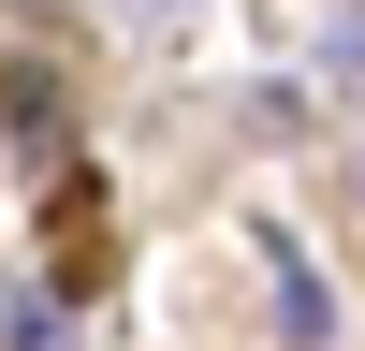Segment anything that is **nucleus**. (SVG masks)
Here are the masks:
<instances>
[{
  "instance_id": "1",
  "label": "nucleus",
  "mask_w": 365,
  "mask_h": 351,
  "mask_svg": "<svg viewBox=\"0 0 365 351\" xmlns=\"http://www.w3.org/2000/svg\"><path fill=\"white\" fill-rule=\"evenodd\" d=\"M322 322H336V307H322V278H307V249H278V337H292V351H307V337H322Z\"/></svg>"
}]
</instances>
